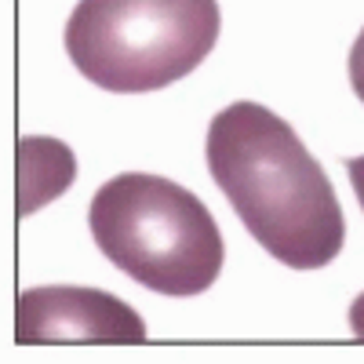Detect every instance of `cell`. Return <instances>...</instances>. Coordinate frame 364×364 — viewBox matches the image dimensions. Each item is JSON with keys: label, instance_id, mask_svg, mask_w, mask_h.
Segmentation results:
<instances>
[{"label": "cell", "instance_id": "obj_5", "mask_svg": "<svg viewBox=\"0 0 364 364\" xmlns=\"http://www.w3.org/2000/svg\"><path fill=\"white\" fill-rule=\"evenodd\" d=\"M77 161L58 139L18 142V215H33L51 197L73 186Z\"/></svg>", "mask_w": 364, "mask_h": 364}, {"label": "cell", "instance_id": "obj_3", "mask_svg": "<svg viewBox=\"0 0 364 364\" xmlns=\"http://www.w3.org/2000/svg\"><path fill=\"white\" fill-rule=\"evenodd\" d=\"M215 0H80L66 18L70 63L113 95H146L193 73L219 41Z\"/></svg>", "mask_w": 364, "mask_h": 364}, {"label": "cell", "instance_id": "obj_7", "mask_svg": "<svg viewBox=\"0 0 364 364\" xmlns=\"http://www.w3.org/2000/svg\"><path fill=\"white\" fill-rule=\"evenodd\" d=\"M346 175H350V182H353V193H357V200H360V211H364V154L346 161Z\"/></svg>", "mask_w": 364, "mask_h": 364}, {"label": "cell", "instance_id": "obj_1", "mask_svg": "<svg viewBox=\"0 0 364 364\" xmlns=\"http://www.w3.org/2000/svg\"><path fill=\"white\" fill-rule=\"evenodd\" d=\"M204 157L240 223L277 262L321 269L343 252L339 197L288 120L259 102H233L208 124Z\"/></svg>", "mask_w": 364, "mask_h": 364}, {"label": "cell", "instance_id": "obj_6", "mask_svg": "<svg viewBox=\"0 0 364 364\" xmlns=\"http://www.w3.org/2000/svg\"><path fill=\"white\" fill-rule=\"evenodd\" d=\"M350 84L357 91V99L364 102V29L357 33V41L350 48Z\"/></svg>", "mask_w": 364, "mask_h": 364}, {"label": "cell", "instance_id": "obj_4", "mask_svg": "<svg viewBox=\"0 0 364 364\" xmlns=\"http://www.w3.org/2000/svg\"><path fill=\"white\" fill-rule=\"evenodd\" d=\"M15 339L22 346H33V343L139 346L146 343V324L124 299L109 291L80 288V284H44L18 295Z\"/></svg>", "mask_w": 364, "mask_h": 364}, {"label": "cell", "instance_id": "obj_2", "mask_svg": "<svg viewBox=\"0 0 364 364\" xmlns=\"http://www.w3.org/2000/svg\"><path fill=\"white\" fill-rule=\"evenodd\" d=\"M87 226L99 252L142 288L193 299L226 262L219 223L197 193L161 175L124 171L91 197Z\"/></svg>", "mask_w": 364, "mask_h": 364}, {"label": "cell", "instance_id": "obj_8", "mask_svg": "<svg viewBox=\"0 0 364 364\" xmlns=\"http://www.w3.org/2000/svg\"><path fill=\"white\" fill-rule=\"evenodd\" d=\"M350 331L364 343V291L353 299V306H350Z\"/></svg>", "mask_w": 364, "mask_h": 364}]
</instances>
